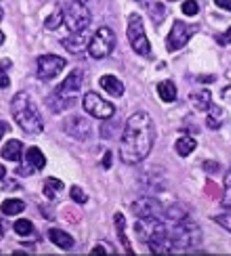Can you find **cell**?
Segmentation results:
<instances>
[{
  "mask_svg": "<svg viewBox=\"0 0 231 256\" xmlns=\"http://www.w3.org/2000/svg\"><path fill=\"white\" fill-rule=\"evenodd\" d=\"M114 48H116V34H114L112 28L103 26V28H99V30L90 36L88 55H90L92 59H105V57H110Z\"/></svg>",
  "mask_w": 231,
  "mask_h": 256,
  "instance_id": "cell-6",
  "label": "cell"
},
{
  "mask_svg": "<svg viewBox=\"0 0 231 256\" xmlns=\"http://www.w3.org/2000/svg\"><path fill=\"white\" fill-rule=\"evenodd\" d=\"M128 42H130V48L136 52L139 57H145L150 59L152 57V44L147 40V34H145V26H143V19L139 15H130L128 19Z\"/></svg>",
  "mask_w": 231,
  "mask_h": 256,
  "instance_id": "cell-5",
  "label": "cell"
},
{
  "mask_svg": "<svg viewBox=\"0 0 231 256\" xmlns=\"http://www.w3.org/2000/svg\"><path fill=\"white\" fill-rule=\"evenodd\" d=\"M2 158L8 160V162H19L21 158H24V143L13 138V141H8L4 147H2Z\"/></svg>",
  "mask_w": 231,
  "mask_h": 256,
  "instance_id": "cell-18",
  "label": "cell"
},
{
  "mask_svg": "<svg viewBox=\"0 0 231 256\" xmlns=\"http://www.w3.org/2000/svg\"><path fill=\"white\" fill-rule=\"evenodd\" d=\"M48 238H50V242L55 244V246H59L61 250H70V248L74 246V238L70 236V233L61 231V229H50V231H48Z\"/></svg>",
  "mask_w": 231,
  "mask_h": 256,
  "instance_id": "cell-19",
  "label": "cell"
},
{
  "mask_svg": "<svg viewBox=\"0 0 231 256\" xmlns=\"http://www.w3.org/2000/svg\"><path fill=\"white\" fill-rule=\"evenodd\" d=\"M189 101H192V105L198 112H208L210 105H212V94H210V90H196L192 92Z\"/></svg>",
  "mask_w": 231,
  "mask_h": 256,
  "instance_id": "cell-17",
  "label": "cell"
},
{
  "mask_svg": "<svg viewBox=\"0 0 231 256\" xmlns=\"http://www.w3.org/2000/svg\"><path fill=\"white\" fill-rule=\"evenodd\" d=\"M82 105H84V110H86V114H90L92 118H97V120H110L116 116L114 105L110 101H105L103 97H99L97 92H86V97L82 99Z\"/></svg>",
  "mask_w": 231,
  "mask_h": 256,
  "instance_id": "cell-9",
  "label": "cell"
},
{
  "mask_svg": "<svg viewBox=\"0 0 231 256\" xmlns=\"http://www.w3.org/2000/svg\"><path fill=\"white\" fill-rule=\"evenodd\" d=\"M196 147H198V143H196V138H194V136H181V138H178V141L174 143L176 154H178V156H183V158L192 156V154L196 152Z\"/></svg>",
  "mask_w": 231,
  "mask_h": 256,
  "instance_id": "cell-23",
  "label": "cell"
},
{
  "mask_svg": "<svg viewBox=\"0 0 231 256\" xmlns=\"http://www.w3.org/2000/svg\"><path fill=\"white\" fill-rule=\"evenodd\" d=\"M82 84H84V72L82 70H74L70 76L59 84L57 94H59V97H66V99L76 97V94L82 90Z\"/></svg>",
  "mask_w": 231,
  "mask_h": 256,
  "instance_id": "cell-14",
  "label": "cell"
},
{
  "mask_svg": "<svg viewBox=\"0 0 231 256\" xmlns=\"http://www.w3.org/2000/svg\"><path fill=\"white\" fill-rule=\"evenodd\" d=\"M26 164L32 168V170H42L46 166V158L42 154V149L38 147H28L26 149Z\"/></svg>",
  "mask_w": 231,
  "mask_h": 256,
  "instance_id": "cell-15",
  "label": "cell"
},
{
  "mask_svg": "<svg viewBox=\"0 0 231 256\" xmlns=\"http://www.w3.org/2000/svg\"><path fill=\"white\" fill-rule=\"evenodd\" d=\"M61 13H63V24L70 28V32H80L86 30L90 26V10L84 6L80 0H66L61 4Z\"/></svg>",
  "mask_w": 231,
  "mask_h": 256,
  "instance_id": "cell-4",
  "label": "cell"
},
{
  "mask_svg": "<svg viewBox=\"0 0 231 256\" xmlns=\"http://www.w3.org/2000/svg\"><path fill=\"white\" fill-rule=\"evenodd\" d=\"M214 222H218L223 229H227V231H231V210H227V212H223V214H218V216H214L212 218Z\"/></svg>",
  "mask_w": 231,
  "mask_h": 256,
  "instance_id": "cell-33",
  "label": "cell"
},
{
  "mask_svg": "<svg viewBox=\"0 0 231 256\" xmlns=\"http://www.w3.org/2000/svg\"><path fill=\"white\" fill-rule=\"evenodd\" d=\"M147 10H150V17L154 19V24H158V26H160L164 21V17H166V6L162 2H152L150 6H147Z\"/></svg>",
  "mask_w": 231,
  "mask_h": 256,
  "instance_id": "cell-28",
  "label": "cell"
},
{
  "mask_svg": "<svg viewBox=\"0 0 231 256\" xmlns=\"http://www.w3.org/2000/svg\"><path fill=\"white\" fill-rule=\"evenodd\" d=\"M206 194L212 198V200H220V198H223V194H218V187L212 183V180H208V183H206Z\"/></svg>",
  "mask_w": 231,
  "mask_h": 256,
  "instance_id": "cell-34",
  "label": "cell"
},
{
  "mask_svg": "<svg viewBox=\"0 0 231 256\" xmlns=\"http://www.w3.org/2000/svg\"><path fill=\"white\" fill-rule=\"evenodd\" d=\"M183 13L187 17H196L200 13V4H198V0H185L183 2Z\"/></svg>",
  "mask_w": 231,
  "mask_h": 256,
  "instance_id": "cell-32",
  "label": "cell"
},
{
  "mask_svg": "<svg viewBox=\"0 0 231 256\" xmlns=\"http://www.w3.org/2000/svg\"><path fill=\"white\" fill-rule=\"evenodd\" d=\"M214 4H216L218 8L229 10V13H231V0H214Z\"/></svg>",
  "mask_w": 231,
  "mask_h": 256,
  "instance_id": "cell-38",
  "label": "cell"
},
{
  "mask_svg": "<svg viewBox=\"0 0 231 256\" xmlns=\"http://www.w3.org/2000/svg\"><path fill=\"white\" fill-rule=\"evenodd\" d=\"M4 40H6V38H4V34H2V32H0V46L4 44Z\"/></svg>",
  "mask_w": 231,
  "mask_h": 256,
  "instance_id": "cell-47",
  "label": "cell"
},
{
  "mask_svg": "<svg viewBox=\"0 0 231 256\" xmlns=\"http://www.w3.org/2000/svg\"><path fill=\"white\" fill-rule=\"evenodd\" d=\"M6 132H8V124L0 120V141H2V136H4Z\"/></svg>",
  "mask_w": 231,
  "mask_h": 256,
  "instance_id": "cell-41",
  "label": "cell"
},
{
  "mask_svg": "<svg viewBox=\"0 0 231 256\" xmlns=\"http://www.w3.org/2000/svg\"><path fill=\"white\" fill-rule=\"evenodd\" d=\"M0 238H4V222L0 220Z\"/></svg>",
  "mask_w": 231,
  "mask_h": 256,
  "instance_id": "cell-45",
  "label": "cell"
},
{
  "mask_svg": "<svg viewBox=\"0 0 231 256\" xmlns=\"http://www.w3.org/2000/svg\"><path fill=\"white\" fill-rule=\"evenodd\" d=\"M200 28L196 24H183V21H174L172 28H170V34L166 38V50L168 52H174V50H181L189 40L194 38V34Z\"/></svg>",
  "mask_w": 231,
  "mask_h": 256,
  "instance_id": "cell-8",
  "label": "cell"
},
{
  "mask_svg": "<svg viewBox=\"0 0 231 256\" xmlns=\"http://www.w3.org/2000/svg\"><path fill=\"white\" fill-rule=\"evenodd\" d=\"M216 42H218V44H223V46H227L229 42H231V28L227 30V34H223V36H216Z\"/></svg>",
  "mask_w": 231,
  "mask_h": 256,
  "instance_id": "cell-37",
  "label": "cell"
},
{
  "mask_svg": "<svg viewBox=\"0 0 231 256\" xmlns=\"http://www.w3.org/2000/svg\"><path fill=\"white\" fill-rule=\"evenodd\" d=\"M59 191H63V180H59V178H46L44 180V196L48 200H55L59 196Z\"/></svg>",
  "mask_w": 231,
  "mask_h": 256,
  "instance_id": "cell-25",
  "label": "cell"
},
{
  "mask_svg": "<svg viewBox=\"0 0 231 256\" xmlns=\"http://www.w3.org/2000/svg\"><path fill=\"white\" fill-rule=\"evenodd\" d=\"M10 114H13V118L19 124L21 130L28 134H38V132H42V128H44L40 112L36 110V105L32 103L28 92L15 94L13 101H10Z\"/></svg>",
  "mask_w": 231,
  "mask_h": 256,
  "instance_id": "cell-2",
  "label": "cell"
},
{
  "mask_svg": "<svg viewBox=\"0 0 231 256\" xmlns=\"http://www.w3.org/2000/svg\"><path fill=\"white\" fill-rule=\"evenodd\" d=\"M13 229H15L17 236H21V238H28V236L34 233V225H32V220H28V218H19L13 225Z\"/></svg>",
  "mask_w": 231,
  "mask_h": 256,
  "instance_id": "cell-29",
  "label": "cell"
},
{
  "mask_svg": "<svg viewBox=\"0 0 231 256\" xmlns=\"http://www.w3.org/2000/svg\"><path fill=\"white\" fill-rule=\"evenodd\" d=\"M156 143V124L150 114L136 112L126 122L120 138V158L124 164H141L150 158Z\"/></svg>",
  "mask_w": 231,
  "mask_h": 256,
  "instance_id": "cell-1",
  "label": "cell"
},
{
  "mask_svg": "<svg viewBox=\"0 0 231 256\" xmlns=\"http://www.w3.org/2000/svg\"><path fill=\"white\" fill-rule=\"evenodd\" d=\"M63 130H66L70 136H74L76 141H86L90 136V122L86 118H80V116H72L63 122Z\"/></svg>",
  "mask_w": 231,
  "mask_h": 256,
  "instance_id": "cell-12",
  "label": "cell"
},
{
  "mask_svg": "<svg viewBox=\"0 0 231 256\" xmlns=\"http://www.w3.org/2000/svg\"><path fill=\"white\" fill-rule=\"evenodd\" d=\"M0 210H2V214H6V216H17V214H21V212L26 210V202H21V200H4L2 206H0Z\"/></svg>",
  "mask_w": 231,
  "mask_h": 256,
  "instance_id": "cell-24",
  "label": "cell"
},
{
  "mask_svg": "<svg viewBox=\"0 0 231 256\" xmlns=\"http://www.w3.org/2000/svg\"><path fill=\"white\" fill-rule=\"evenodd\" d=\"M204 170H206V172H210V174H214V172H218V170H220V164L212 162V160H206V162H204Z\"/></svg>",
  "mask_w": 231,
  "mask_h": 256,
  "instance_id": "cell-35",
  "label": "cell"
},
{
  "mask_svg": "<svg viewBox=\"0 0 231 256\" xmlns=\"http://www.w3.org/2000/svg\"><path fill=\"white\" fill-rule=\"evenodd\" d=\"M202 229L198 222L192 218H183V220H174L172 225H168V240L172 242L174 248H196L202 244Z\"/></svg>",
  "mask_w": 231,
  "mask_h": 256,
  "instance_id": "cell-3",
  "label": "cell"
},
{
  "mask_svg": "<svg viewBox=\"0 0 231 256\" xmlns=\"http://www.w3.org/2000/svg\"><path fill=\"white\" fill-rule=\"evenodd\" d=\"M70 196H72V200L74 202H76V204L78 206H84V204H86V202H88V198H86V194H84V191L78 187V185H74L72 189H70Z\"/></svg>",
  "mask_w": 231,
  "mask_h": 256,
  "instance_id": "cell-31",
  "label": "cell"
},
{
  "mask_svg": "<svg viewBox=\"0 0 231 256\" xmlns=\"http://www.w3.org/2000/svg\"><path fill=\"white\" fill-rule=\"evenodd\" d=\"M130 208L136 218H162L164 216V206L156 198H141L132 202Z\"/></svg>",
  "mask_w": 231,
  "mask_h": 256,
  "instance_id": "cell-11",
  "label": "cell"
},
{
  "mask_svg": "<svg viewBox=\"0 0 231 256\" xmlns=\"http://www.w3.org/2000/svg\"><path fill=\"white\" fill-rule=\"evenodd\" d=\"M99 86L108 94H112V97H122V94H124V84L116 76H103L99 80Z\"/></svg>",
  "mask_w": 231,
  "mask_h": 256,
  "instance_id": "cell-16",
  "label": "cell"
},
{
  "mask_svg": "<svg viewBox=\"0 0 231 256\" xmlns=\"http://www.w3.org/2000/svg\"><path fill=\"white\" fill-rule=\"evenodd\" d=\"M66 66H68V61L63 59V57H57V55H42V57H38V61H36V76L40 78V80H44V82H48V80H52V78H57L59 74L66 70Z\"/></svg>",
  "mask_w": 231,
  "mask_h": 256,
  "instance_id": "cell-10",
  "label": "cell"
},
{
  "mask_svg": "<svg viewBox=\"0 0 231 256\" xmlns=\"http://www.w3.org/2000/svg\"><path fill=\"white\" fill-rule=\"evenodd\" d=\"M170 2H174V0H170Z\"/></svg>",
  "mask_w": 231,
  "mask_h": 256,
  "instance_id": "cell-49",
  "label": "cell"
},
{
  "mask_svg": "<svg viewBox=\"0 0 231 256\" xmlns=\"http://www.w3.org/2000/svg\"><path fill=\"white\" fill-rule=\"evenodd\" d=\"M48 105H50V112H63L66 108H70V105H74V99H66V97H59V94L55 92L52 94V99H48Z\"/></svg>",
  "mask_w": 231,
  "mask_h": 256,
  "instance_id": "cell-27",
  "label": "cell"
},
{
  "mask_svg": "<svg viewBox=\"0 0 231 256\" xmlns=\"http://www.w3.org/2000/svg\"><path fill=\"white\" fill-rule=\"evenodd\" d=\"M164 216H166V218H170V222H174V220H183V218L189 216V210H187L185 206H181V204H174V206H170L168 210H164Z\"/></svg>",
  "mask_w": 231,
  "mask_h": 256,
  "instance_id": "cell-26",
  "label": "cell"
},
{
  "mask_svg": "<svg viewBox=\"0 0 231 256\" xmlns=\"http://www.w3.org/2000/svg\"><path fill=\"white\" fill-rule=\"evenodd\" d=\"M61 44L66 50L74 52V55H80V52H84L88 48L90 44V34H88V28L86 30H80V32H72V34L68 38L61 40Z\"/></svg>",
  "mask_w": 231,
  "mask_h": 256,
  "instance_id": "cell-13",
  "label": "cell"
},
{
  "mask_svg": "<svg viewBox=\"0 0 231 256\" xmlns=\"http://www.w3.org/2000/svg\"><path fill=\"white\" fill-rule=\"evenodd\" d=\"M158 94H160V99L164 101V103H172V101H176V84L172 82V80H164V82H160L158 84Z\"/></svg>",
  "mask_w": 231,
  "mask_h": 256,
  "instance_id": "cell-21",
  "label": "cell"
},
{
  "mask_svg": "<svg viewBox=\"0 0 231 256\" xmlns=\"http://www.w3.org/2000/svg\"><path fill=\"white\" fill-rule=\"evenodd\" d=\"M103 164H105V168H110V166H112V152L105 154V162H103Z\"/></svg>",
  "mask_w": 231,
  "mask_h": 256,
  "instance_id": "cell-42",
  "label": "cell"
},
{
  "mask_svg": "<svg viewBox=\"0 0 231 256\" xmlns=\"http://www.w3.org/2000/svg\"><path fill=\"white\" fill-rule=\"evenodd\" d=\"M99 252H110V254H114V248H110V246H97V248H92V254H99Z\"/></svg>",
  "mask_w": 231,
  "mask_h": 256,
  "instance_id": "cell-40",
  "label": "cell"
},
{
  "mask_svg": "<svg viewBox=\"0 0 231 256\" xmlns=\"http://www.w3.org/2000/svg\"><path fill=\"white\" fill-rule=\"evenodd\" d=\"M229 90H231V88H229Z\"/></svg>",
  "mask_w": 231,
  "mask_h": 256,
  "instance_id": "cell-50",
  "label": "cell"
},
{
  "mask_svg": "<svg viewBox=\"0 0 231 256\" xmlns=\"http://www.w3.org/2000/svg\"><path fill=\"white\" fill-rule=\"evenodd\" d=\"M134 233L143 244H152L168 238V225H164L162 218H139L134 225Z\"/></svg>",
  "mask_w": 231,
  "mask_h": 256,
  "instance_id": "cell-7",
  "label": "cell"
},
{
  "mask_svg": "<svg viewBox=\"0 0 231 256\" xmlns=\"http://www.w3.org/2000/svg\"><path fill=\"white\" fill-rule=\"evenodd\" d=\"M61 24H63V13H61V8H59L57 13H52V15L46 19L44 28H46V30H50V32H55V30H57Z\"/></svg>",
  "mask_w": 231,
  "mask_h": 256,
  "instance_id": "cell-30",
  "label": "cell"
},
{
  "mask_svg": "<svg viewBox=\"0 0 231 256\" xmlns=\"http://www.w3.org/2000/svg\"><path fill=\"white\" fill-rule=\"evenodd\" d=\"M206 126L210 128V130H218L220 126H223V118H225V112L216 108V105H210V110L206 112Z\"/></svg>",
  "mask_w": 231,
  "mask_h": 256,
  "instance_id": "cell-22",
  "label": "cell"
},
{
  "mask_svg": "<svg viewBox=\"0 0 231 256\" xmlns=\"http://www.w3.org/2000/svg\"><path fill=\"white\" fill-rule=\"evenodd\" d=\"M10 86V78L8 74L2 70V66H0V88H8Z\"/></svg>",
  "mask_w": 231,
  "mask_h": 256,
  "instance_id": "cell-36",
  "label": "cell"
},
{
  "mask_svg": "<svg viewBox=\"0 0 231 256\" xmlns=\"http://www.w3.org/2000/svg\"><path fill=\"white\" fill-rule=\"evenodd\" d=\"M80 2H86V0H80Z\"/></svg>",
  "mask_w": 231,
  "mask_h": 256,
  "instance_id": "cell-48",
  "label": "cell"
},
{
  "mask_svg": "<svg viewBox=\"0 0 231 256\" xmlns=\"http://www.w3.org/2000/svg\"><path fill=\"white\" fill-rule=\"evenodd\" d=\"M225 191H227V198H231V168L227 170V174H225Z\"/></svg>",
  "mask_w": 231,
  "mask_h": 256,
  "instance_id": "cell-39",
  "label": "cell"
},
{
  "mask_svg": "<svg viewBox=\"0 0 231 256\" xmlns=\"http://www.w3.org/2000/svg\"><path fill=\"white\" fill-rule=\"evenodd\" d=\"M2 17H4V8H2V0H0V21H2Z\"/></svg>",
  "mask_w": 231,
  "mask_h": 256,
  "instance_id": "cell-46",
  "label": "cell"
},
{
  "mask_svg": "<svg viewBox=\"0 0 231 256\" xmlns=\"http://www.w3.org/2000/svg\"><path fill=\"white\" fill-rule=\"evenodd\" d=\"M114 222H116V231H118V238H120V242H122V246H124L126 254H132L130 242H128V238H126V218H124L122 212H116Z\"/></svg>",
  "mask_w": 231,
  "mask_h": 256,
  "instance_id": "cell-20",
  "label": "cell"
},
{
  "mask_svg": "<svg viewBox=\"0 0 231 256\" xmlns=\"http://www.w3.org/2000/svg\"><path fill=\"white\" fill-rule=\"evenodd\" d=\"M4 176H6V168L0 164V180H4Z\"/></svg>",
  "mask_w": 231,
  "mask_h": 256,
  "instance_id": "cell-43",
  "label": "cell"
},
{
  "mask_svg": "<svg viewBox=\"0 0 231 256\" xmlns=\"http://www.w3.org/2000/svg\"><path fill=\"white\" fill-rule=\"evenodd\" d=\"M223 204H225L227 210H231V198H223Z\"/></svg>",
  "mask_w": 231,
  "mask_h": 256,
  "instance_id": "cell-44",
  "label": "cell"
}]
</instances>
